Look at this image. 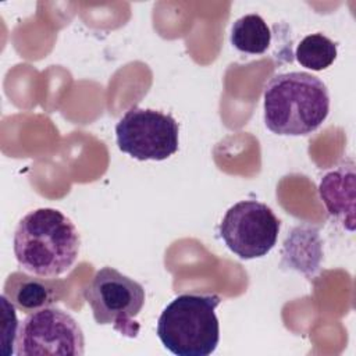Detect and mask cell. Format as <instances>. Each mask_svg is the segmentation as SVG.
I'll list each match as a JSON object with an SVG mask.
<instances>
[{"mask_svg":"<svg viewBox=\"0 0 356 356\" xmlns=\"http://www.w3.org/2000/svg\"><path fill=\"white\" fill-rule=\"evenodd\" d=\"M216 293H184L172 299L157 321V337L178 356H209L220 341Z\"/></svg>","mask_w":356,"mask_h":356,"instance_id":"obj_3","label":"cell"},{"mask_svg":"<svg viewBox=\"0 0 356 356\" xmlns=\"http://www.w3.org/2000/svg\"><path fill=\"white\" fill-rule=\"evenodd\" d=\"M295 57L302 67L323 71L337 58V44L323 33L307 35L299 42Z\"/></svg>","mask_w":356,"mask_h":356,"instance_id":"obj_11","label":"cell"},{"mask_svg":"<svg viewBox=\"0 0 356 356\" xmlns=\"http://www.w3.org/2000/svg\"><path fill=\"white\" fill-rule=\"evenodd\" d=\"M280 220L257 200H241L231 206L220 224V236L227 248L243 260L266 256L277 243Z\"/></svg>","mask_w":356,"mask_h":356,"instance_id":"obj_7","label":"cell"},{"mask_svg":"<svg viewBox=\"0 0 356 356\" xmlns=\"http://www.w3.org/2000/svg\"><path fill=\"white\" fill-rule=\"evenodd\" d=\"M263 97L264 124L277 135H309L330 113L325 83L309 72L292 71L274 75L266 85Z\"/></svg>","mask_w":356,"mask_h":356,"instance_id":"obj_2","label":"cell"},{"mask_svg":"<svg viewBox=\"0 0 356 356\" xmlns=\"http://www.w3.org/2000/svg\"><path fill=\"white\" fill-rule=\"evenodd\" d=\"M83 298L97 324H110L129 338L138 335L140 327L135 318L145 305V289L139 282L113 267H103L92 277Z\"/></svg>","mask_w":356,"mask_h":356,"instance_id":"obj_4","label":"cell"},{"mask_svg":"<svg viewBox=\"0 0 356 356\" xmlns=\"http://www.w3.org/2000/svg\"><path fill=\"white\" fill-rule=\"evenodd\" d=\"M85 352L83 332L67 312L49 306L19 323L15 355L18 356H81Z\"/></svg>","mask_w":356,"mask_h":356,"instance_id":"obj_5","label":"cell"},{"mask_svg":"<svg viewBox=\"0 0 356 356\" xmlns=\"http://www.w3.org/2000/svg\"><path fill=\"white\" fill-rule=\"evenodd\" d=\"M229 40L242 53L263 54L271 43V31L259 14H248L234 22Z\"/></svg>","mask_w":356,"mask_h":356,"instance_id":"obj_10","label":"cell"},{"mask_svg":"<svg viewBox=\"0 0 356 356\" xmlns=\"http://www.w3.org/2000/svg\"><path fill=\"white\" fill-rule=\"evenodd\" d=\"M115 136L118 149L131 157L161 161L178 150L179 127L170 114L134 106L117 122Z\"/></svg>","mask_w":356,"mask_h":356,"instance_id":"obj_6","label":"cell"},{"mask_svg":"<svg viewBox=\"0 0 356 356\" xmlns=\"http://www.w3.org/2000/svg\"><path fill=\"white\" fill-rule=\"evenodd\" d=\"M18 266L42 278H56L75 263L81 238L74 222L57 209L42 207L25 214L14 232Z\"/></svg>","mask_w":356,"mask_h":356,"instance_id":"obj_1","label":"cell"},{"mask_svg":"<svg viewBox=\"0 0 356 356\" xmlns=\"http://www.w3.org/2000/svg\"><path fill=\"white\" fill-rule=\"evenodd\" d=\"M60 284L49 281V278L31 277L17 271L8 275L3 295L21 312L33 313L57 302L61 296L57 289Z\"/></svg>","mask_w":356,"mask_h":356,"instance_id":"obj_9","label":"cell"},{"mask_svg":"<svg viewBox=\"0 0 356 356\" xmlns=\"http://www.w3.org/2000/svg\"><path fill=\"white\" fill-rule=\"evenodd\" d=\"M1 307H3V320H4V328H3V343H4V355H13L15 353V342L18 335L19 324L17 321L15 316V306L4 296H0Z\"/></svg>","mask_w":356,"mask_h":356,"instance_id":"obj_12","label":"cell"},{"mask_svg":"<svg viewBox=\"0 0 356 356\" xmlns=\"http://www.w3.org/2000/svg\"><path fill=\"white\" fill-rule=\"evenodd\" d=\"M355 164L343 161L337 170L325 174L318 185V193L331 217L343 228H355Z\"/></svg>","mask_w":356,"mask_h":356,"instance_id":"obj_8","label":"cell"}]
</instances>
